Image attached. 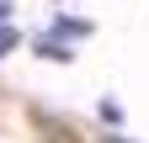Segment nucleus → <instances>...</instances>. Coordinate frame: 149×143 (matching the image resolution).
Listing matches in <instances>:
<instances>
[{"label":"nucleus","mask_w":149,"mask_h":143,"mask_svg":"<svg viewBox=\"0 0 149 143\" xmlns=\"http://www.w3.org/2000/svg\"><path fill=\"white\" fill-rule=\"evenodd\" d=\"M53 37H91V21L85 16H59L53 21Z\"/></svg>","instance_id":"f257e3e1"},{"label":"nucleus","mask_w":149,"mask_h":143,"mask_svg":"<svg viewBox=\"0 0 149 143\" xmlns=\"http://www.w3.org/2000/svg\"><path fill=\"white\" fill-rule=\"evenodd\" d=\"M32 48H37V53H43V58H53V64H69V58H74V53H69V48H64L59 37H37Z\"/></svg>","instance_id":"f03ea898"},{"label":"nucleus","mask_w":149,"mask_h":143,"mask_svg":"<svg viewBox=\"0 0 149 143\" xmlns=\"http://www.w3.org/2000/svg\"><path fill=\"white\" fill-rule=\"evenodd\" d=\"M101 122H107V127H123V106H117V101H112V96L101 101Z\"/></svg>","instance_id":"7ed1b4c3"},{"label":"nucleus","mask_w":149,"mask_h":143,"mask_svg":"<svg viewBox=\"0 0 149 143\" xmlns=\"http://www.w3.org/2000/svg\"><path fill=\"white\" fill-rule=\"evenodd\" d=\"M11 48H16V32H11L6 21H0V58H6V53H11Z\"/></svg>","instance_id":"20e7f679"},{"label":"nucleus","mask_w":149,"mask_h":143,"mask_svg":"<svg viewBox=\"0 0 149 143\" xmlns=\"http://www.w3.org/2000/svg\"><path fill=\"white\" fill-rule=\"evenodd\" d=\"M11 11H16V6H11V0H0V21H6V16H11Z\"/></svg>","instance_id":"39448f33"},{"label":"nucleus","mask_w":149,"mask_h":143,"mask_svg":"<svg viewBox=\"0 0 149 143\" xmlns=\"http://www.w3.org/2000/svg\"><path fill=\"white\" fill-rule=\"evenodd\" d=\"M101 143H128V138H117V133H107V138H101Z\"/></svg>","instance_id":"423d86ee"}]
</instances>
